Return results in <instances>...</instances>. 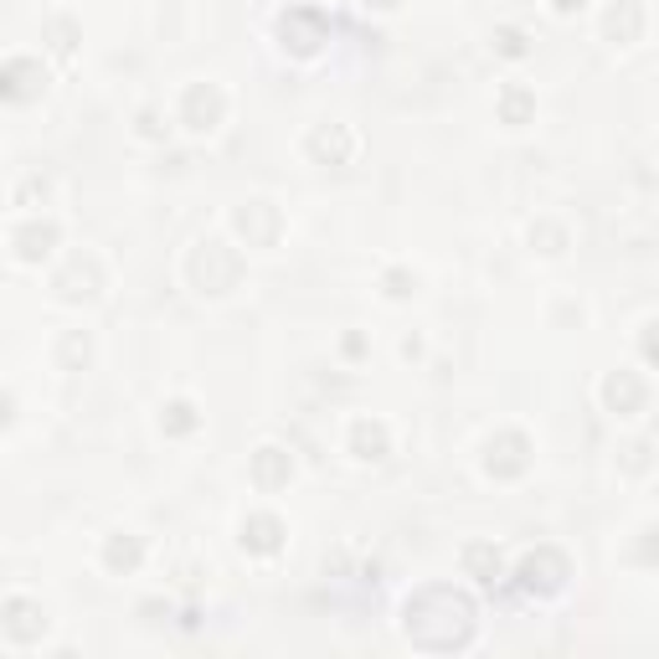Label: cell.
Instances as JSON below:
<instances>
[{
  "mask_svg": "<svg viewBox=\"0 0 659 659\" xmlns=\"http://www.w3.org/2000/svg\"><path fill=\"white\" fill-rule=\"evenodd\" d=\"M479 628V613H474V598L454 582H428L402 603V634L428 655H448V649H464Z\"/></svg>",
  "mask_w": 659,
  "mask_h": 659,
  "instance_id": "6da1fadb",
  "label": "cell"
},
{
  "mask_svg": "<svg viewBox=\"0 0 659 659\" xmlns=\"http://www.w3.org/2000/svg\"><path fill=\"white\" fill-rule=\"evenodd\" d=\"M186 273H191V284H196V294H212V299H221V294H232L237 279H242V253H237V248H227L221 237H206V242H196V248H191Z\"/></svg>",
  "mask_w": 659,
  "mask_h": 659,
  "instance_id": "7a4b0ae2",
  "label": "cell"
},
{
  "mask_svg": "<svg viewBox=\"0 0 659 659\" xmlns=\"http://www.w3.org/2000/svg\"><path fill=\"white\" fill-rule=\"evenodd\" d=\"M515 577H521V588L531 592V598H552V592L567 588L572 567H567V557H561L557 546H536V552H525L521 557Z\"/></svg>",
  "mask_w": 659,
  "mask_h": 659,
  "instance_id": "3957f363",
  "label": "cell"
},
{
  "mask_svg": "<svg viewBox=\"0 0 659 659\" xmlns=\"http://www.w3.org/2000/svg\"><path fill=\"white\" fill-rule=\"evenodd\" d=\"M279 42H284V52H294V57H315V52L330 42V21H325L315 5H294V11L279 16Z\"/></svg>",
  "mask_w": 659,
  "mask_h": 659,
  "instance_id": "277c9868",
  "label": "cell"
},
{
  "mask_svg": "<svg viewBox=\"0 0 659 659\" xmlns=\"http://www.w3.org/2000/svg\"><path fill=\"white\" fill-rule=\"evenodd\" d=\"M227 114V99H221L217 83H191L186 99H181V124H186L191 135H212Z\"/></svg>",
  "mask_w": 659,
  "mask_h": 659,
  "instance_id": "5b68a950",
  "label": "cell"
},
{
  "mask_svg": "<svg viewBox=\"0 0 659 659\" xmlns=\"http://www.w3.org/2000/svg\"><path fill=\"white\" fill-rule=\"evenodd\" d=\"M237 237L248 242V248H273L279 242V227H284V217H279V206L273 202H242L232 217Z\"/></svg>",
  "mask_w": 659,
  "mask_h": 659,
  "instance_id": "8992f818",
  "label": "cell"
},
{
  "mask_svg": "<svg viewBox=\"0 0 659 659\" xmlns=\"http://www.w3.org/2000/svg\"><path fill=\"white\" fill-rule=\"evenodd\" d=\"M52 288L68 299V305H88V299H99V288H103V273H99V263L88 253H72L68 258V269L52 279Z\"/></svg>",
  "mask_w": 659,
  "mask_h": 659,
  "instance_id": "52a82bcc",
  "label": "cell"
},
{
  "mask_svg": "<svg viewBox=\"0 0 659 659\" xmlns=\"http://www.w3.org/2000/svg\"><path fill=\"white\" fill-rule=\"evenodd\" d=\"M531 469V443L525 433H495L490 448H485V474L495 479H521Z\"/></svg>",
  "mask_w": 659,
  "mask_h": 659,
  "instance_id": "ba28073f",
  "label": "cell"
},
{
  "mask_svg": "<svg viewBox=\"0 0 659 659\" xmlns=\"http://www.w3.org/2000/svg\"><path fill=\"white\" fill-rule=\"evenodd\" d=\"M309 155H315L320 166H351L355 155H361V135H355L351 124H320V129L309 135Z\"/></svg>",
  "mask_w": 659,
  "mask_h": 659,
  "instance_id": "9c48e42d",
  "label": "cell"
},
{
  "mask_svg": "<svg viewBox=\"0 0 659 659\" xmlns=\"http://www.w3.org/2000/svg\"><path fill=\"white\" fill-rule=\"evenodd\" d=\"M5 99L11 103H32L42 88H47V72H42V63H32V57H11L5 63Z\"/></svg>",
  "mask_w": 659,
  "mask_h": 659,
  "instance_id": "30bf717a",
  "label": "cell"
},
{
  "mask_svg": "<svg viewBox=\"0 0 659 659\" xmlns=\"http://www.w3.org/2000/svg\"><path fill=\"white\" fill-rule=\"evenodd\" d=\"M603 36H609L613 47H634L644 36V5L639 0H618L609 5V16H603Z\"/></svg>",
  "mask_w": 659,
  "mask_h": 659,
  "instance_id": "8fae6325",
  "label": "cell"
},
{
  "mask_svg": "<svg viewBox=\"0 0 659 659\" xmlns=\"http://www.w3.org/2000/svg\"><path fill=\"white\" fill-rule=\"evenodd\" d=\"M242 546H248L253 557H273V552L284 546V521L269 515V510L248 515V521H242Z\"/></svg>",
  "mask_w": 659,
  "mask_h": 659,
  "instance_id": "7c38bea8",
  "label": "cell"
},
{
  "mask_svg": "<svg viewBox=\"0 0 659 659\" xmlns=\"http://www.w3.org/2000/svg\"><path fill=\"white\" fill-rule=\"evenodd\" d=\"M42 628H47V618H42L36 603H26V598H5V639L32 644V639H42Z\"/></svg>",
  "mask_w": 659,
  "mask_h": 659,
  "instance_id": "4fadbf2b",
  "label": "cell"
},
{
  "mask_svg": "<svg viewBox=\"0 0 659 659\" xmlns=\"http://www.w3.org/2000/svg\"><path fill=\"white\" fill-rule=\"evenodd\" d=\"M11 242H16L21 263H42V258L57 248V221H42V217L26 221V227H16V237H11Z\"/></svg>",
  "mask_w": 659,
  "mask_h": 659,
  "instance_id": "5bb4252c",
  "label": "cell"
},
{
  "mask_svg": "<svg viewBox=\"0 0 659 659\" xmlns=\"http://www.w3.org/2000/svg\"><path fill=\"white\" fill-rule=\"evenodd\" d=\"M603 402H609V412H618V418L639 412L644 407V382L634 372H613L609 382H603Z\"/></svg>",
  "mask_w": 659,
  "mask_h": 659,
  "instance_id": "9a60e30c",
  "label": "cell"
},
{
  "mask_svg": "<svg viewBox=\"0 0 659 659\" xmlns=\"http://www.w3.org/2000/svg\"><path fill=\"white\" fill-rule=\"evenodd\" d=\"M288 479H294V458L284 448H258L253 454V485L258 490H284Z\"/></svg>",
  "mask_w": 659,
  "mask_h": 659,
  "instance_id": "2e32d148",
  "label": "cell"
},
{
  "mask_svg": "<svg viewBox=\"0 0 659 659\" xmlns=\"http://www.w3.org/2000/svg\"><path fill=\"white\" fill-rule=\"evenodd\" d=\"M464 572H469L479 588H495L500 572H505V561H500V552H495L490 542H474V546H464Z\"/></svg>",
  "mask_w": 659,
  "mask_h": 659,
  "instance_id": "e0dca14e",
  "label": "cell"
},
{
  "mask_svg": "<svg viewBox=\"0 0 659 659\" xmlns=\"http://www.w3.org/2000/svg\"><path fill=\"white\" fill-rule=\"evenodd\" d=\"M351 448H355V458H366V464H382V458L391 454V439H387V428H382V423L361 418V423L351 428Z\"/></svg>",
  "mask_w": 659,
  "mask_h": 659,
  "instance_id": "ac0fdd59",
  "label": "cell"
},
{
  "mask_svg": "<svg viewBox=\"0 0 659 659\" xmlns=\"http://www.w3.org/2000/svg\"><path fill=\"white\" fill-rule=\"evenodd\" d=\"M139 557H145V552H139L135 536H109V546H103V567H109V572H135Z\"/></svg>",
  "mask_w": 659,
  "mask_h": 659,
  "instance_id": "d6986e66",
  "label": "cell"
},
{
  "mask_svg": "<svg viewBox=\"0 0 659 659\" xmlns=\"http://www.w3.org/2000/svg\"><path fill=\"white\" fill-rule=\"evenodd\" d=\"M531 114H536V93L531 88H505L500 93V118L505 124H531Z\"/></svg>",
  "mask_w": 659,
  "mask_h": 659,
  "instance_id": "ffe728a7",
  "label": "cell"
},
{
  "mask_svg": "<svg viewBox=\"0 0 659 659\" xmlns=\"http://www.w3.org/2000/svg\"><path fill=\"white\" fill-rule=\"evenodd\" d=\"M196 423H202V418H196V407H191V402H170L166 418H160V428H166L170 439H186Z\"/></svg>",
  "mask_w": 659,
  "mask_h": 659,
  "instance_id": "44dd1931",
  "label": "cell"
},
{
  "mask_svg": "<svg viewBox=\"0 0 659 659\" xmlns=\"http://www.w3.org/2000/svg\"><path fill=\"white\" fill-rule=\"evenodd\" d=\"M88 355H93V345H88L83 330H72V336H63V366H68V372L88 366Z\"/></svg>",
  "mask_w": 659,
  "mask_h": 659,
  "instance_id": "7402d4cb",
  "label": "cell"
},
{
  "mask_svg": "<svg viewBox=\"0 0 659 659\" xmlns=\"http://www.w3.org/2000/svg\"><path fill=\"white\" fill-rule=\"evenodd\" d=\"M531 242H542V253H561V248H567V232H561L557 221H536V227H531Z\"/></svg>",
  "mask_w": 659,
  "mask_h": 659,
  "instance_id": "603a6c76",
  "label": "cell"
},
{
  "mask_svg": "<svg viewBox=\"0 0 659 659\" xmlns=\"http://www.w3.org/2000/svg\"><path fill=\"white\" fill-rule=\"evenodd\" d=\"M495 52H500V57H525V32L521 26H500V32H495Z\"/></svg>",
  "mask_w": 659,
  "mask_h": 659,
  "instance_id": "cb8c5ba5",
  "label": "cell"
},
{
  "mask_svg": "<svg viewBox=\"0 0 659 659\" xmlns=\"http://www.w3.org/2000/svg\"><path fill=\"white\" fill-rule=\"evenodd\" d=\"M47 47L57 52V57H72V21H47Z\"/></svg>",
  "mask_w": 659,
  "mask_h": 659,
  "instance_id": "d4e9b609",
  "label": "cell"
},
{
  "mask_svg": "<svg viewBox=\"0 0 659 659\" xmlns=\"http://www.w3.org/2000/svg\"><path fill=\"white\" fill-rule=\"evenodd\" d=\"M387 294H391V299H407V294H412V273L391 269V273H387Z\"/></svg>",
  "mask_w": 659,
  "mask_h": 659,
  "instance_id": "484cf974",
  "label": "cell"
},
{
  "mask_svg": "<svg viewBox=\"0 0 659 659\" xmlns=\"http://www.w3.org/2000/svg\"><path fill=\"white\" fill-rule=\"evenodd\" d=\"M166 129H170V124H160V114H155V109H145V114H139V135H145V139H160Z\"/></svg>",
  "mask_w": 659,
  "mask_h": 659,
  "instance_id": "4316f807",
  "label": "cell"
},
{
  "mask_svg": "<svg viewBox=\"0 0 659 659\" xmlns=\"http://www.w3.org/2000/svg\"><path fill=\"white\" fill-rule=\"evenodd\" d=\"M644 355H649V361H659V320L644 330Z\"/></svg>",
  "mask_w": 659,
  "mask_h": 659,
  "instance_id": "83f0119b",
  "label": "cell"
},
{
  "mask_svg": "<svg viewBox=\"0 0 659 659\" xmlns=\"http://www.w3.org/2000/svg\"><path fill=\"white\" fill-rule=\"evenodd\" d=\"M634 557H639V561H659V531H649V542H644Z\"/></svg>",
  "mask_w": 659,
  "mask_h": 659,
  "instance_id": "f1b7e54d",
  "label": "cell"
},
{
  "mask_svg": "<svg viewBox=\"0 0 659 659\" xmlns=\"http://www.w3.org/2000/svg\"><path fill=\"white\" fill-rule=\"evenodd\" d=\"M552 5H557L561 16H572V11H582V5H588V0H552Z\"/></svg>",
  "mask_w": 659,
  "mask_h": 659,
  "instance_id": "f546056e",
  "label": "cell"
},
{
  "mask_svg": "<svg viewBox=\"0 0 659 659\" xmlns=\"http://www.w3.org/2000/svg\"><path fill=\"white\" fill-rule=\"evenodd\" d=\"M366 5H376V11H397L402 0H366Z\"/></svg>",
  "mask_w": 659,
  "mask_h": 659,
  "instance_id": "4dcf8cb0",
  "label": "cell"
}]
</instances>
